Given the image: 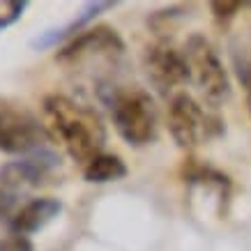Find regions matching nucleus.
<instances>
[{
  "mask_svg": "<svg viewBox=\"0 0 251 251\" xmlns=\"http://www.w3.org/2000/svg\"><path fill=\"white\" fill-rule=\"evenodd\" d=\"M244 81V88H247V104H249V111H251V69H247L244 74H240Z\"/></svg>",
  "mask_w": 251,
  "mask_h": 251,
  "instance_id": "2eb2a0df",
  "label": "nucleus"
},
{
  "mask_svg": "<svg viewBox=\"0 0 251 251\" xmlns=\"http://www.w3.org/2000/svg\"><path fill=\"white\" fill-rule=\"evenodd\" d=\"M115 131L125 143L141 148L148 145L157 134V106L152 95L138 85L108 88L104 95Z\"/></svg>",
  "mask_w": 251,
  "mask_h": 251,
  "instance_id": "f03ea898",
  "label": "nucleus"
},
{
  "mask_svg": "<svg viewBox=\"0 0 251 251\" xmlns=\"http://www.w3.org/2000/svg\"><path fill=\"white\" fill-rule=\"evenodd\" d=\"M42 113L49 136L58 141L74 161L90 164L97 154H101L106 143V127L90 106L65 95H46Z\"/></svg>",
  "mask_w": 251,
  "mask_h": 251,
  "instance_id": "f257e3e1",
  "label": "nucleus"
},
{
  "mask_svg": "<svg viewBox=\"0 0 251 251\" xmlns=\"http://www.w3.org/2000/svg\"><path fill=\"white\" fill-rule=\"evenodd\" d=\"M113 5H115V2H101V0H97V2H88V5L78 12V16L72 23L62 25V28H55V30L42 32L39 37L32 39V46H35V49H49V46H55L60 39L69 37V35H74V37H76V32H83L85 25H88L95 16H99L101 12L111 9Z\"/></svg>",
  "mask_w": 251,
  "mask_h": 251,
  "instance_id": "9d476101",
  "label": "nucleus"
},
{
  "mask_svg": "<svg viewBox=\"0 0 251 251\" xmlns=\"http://www.w3.org/2000/svg\"><path fill=\"white\" fill-rule=\"evenodd\" d=\"M145 72H148L150 83L161 95H168L171 90L191 81L189 62L184 53L175 51L168 44H154L145 51Z\"/></svg>",
  "mask_w": 251,
  "mask_h": 251,
  "instance_id": "6e6552de",
  "label": "nucleus"
},
{
  "mask_svg": "<svg viewBox=\"0 0 251 251\" xmlns=\"http://www.w3.org/2000/svg\"><path fill=\"white\" fill-rule=\"evenodd\" d=\"M127 175V166L125 161L118 157V154H108L101 152L97 154L90 164H85L83 168V177L85 182H115V180H122Z\"/></svg>",
  "mask_w": 251,
  "mask_h": 251,
  "instance_id": "9b49d317",
  "label": "nucleus"
},
{
  "mask_svg": "<svg viewBox=\"0 0 251 251\" xmlns=\"http://www.w3.org/2000/svg\"><path fill=\"white\" fill-rule=\"evenodd\" d=\"M51 141L44 122L25 106L0 101V152L7 154H30L37 152Z\"/></svg>",
  "mask_w": 251,
  "mask_h": 251,
  "instance_id": "20e7f679",
  "label": "nucleus"
},
{
  "mask_svg": "<svg viewBox=\"0 0 251 251\" xmlns=\"http://www.w3.org/2000/svg\"><path fill=\"white\" fill-rule=\"evenodd\" d=\"M28 7V0H2L0 2V30L14 25Z\"/></svg>",
  "mask_w": 251,
  "mask_h": 251,
  "instance_id": "f8f14e48",
  "label": "nucleus"
},
{
  "mask_svg": "<svg viewBox=\"0 0 251 251\" xmlns=\"http://www.w3.org/2000/svg\"><path fill=\"white\" fill-rule=\"evenodd\" d=\"M240 7H242V2H235V0H217V2H212L210 5V9H212V14H214V19L219 23H230L233 19H235V14L240 12Z\"/></svg>",
  "mask_w": 251,
  "mask_h": 251,
  "instance_id": "ddd939ff",
  "label": "nucleus"
},
{
  "mask_svg": "<svg viewBox=\"0 0 251 251\" xmlns=\"http://www.w3.org/2000/svg\"><path fill=\"white\" fill-rule=\"evenodd\" d=\"M122 51H125V42H122L120 32L106 23H99L95 28H85L76 37L69 39L55 53V60L60 65H76L92 55H120Z\"/></svg>",
  "mask_w": 251,
  "mask_h": 251,
  "instance_id": "39448f33",
  "label": "nucleus"
},
{
  "mask_svg": "<svg viewBox=\"0 0 251 251\" xmlns=\"http://www.w3.org/2000/svg\"><path fill=\"white\" fill-rule=\"evenodd\" d=\"M60 166V157L42 148L37 152H30L16 161H9L5 166H0V187L9 191H19L25 187H39L44 184L51 173Z\"/></svg>",
  "mask_w": 251,
  "mask_h": 251,
  "instance_id": "0eeeda50",
  "label": "nucleus"
},
{
  "mask_svg": "<svg viewBox=\"0 0 251 251\" xmlns=\"http://www.w3.org/2000/svg\"><path fill=\"white\" fill-rule=\"evenodd\" d=\"M184 58L189 62L191 81L198 85L203 99L210 106H221L230 97V78L214 46L203 35H191L184 46Z\"/></svg>",
  "mask_w": 251,
  "mask_h": 251,
  "instance_id": "7ed1b4c3",
  "label": "nucleus"
},
{
  "mask_svg": "<svg viewBox=\"0 0 251 251\" xmlns=\"http://www.w3.org/2000/svg\"><path fill=\"white\" fill-rule=\"evenodd\" d=\"M0 251H35L32 242L23 235H9L5 240H0Z\"/></svg>",
  "mask_w": 251,
  "mask_h": 251,
  "instance_id": "4468645a",
  "label": "nucleus"
},
{
  "mask_svg": "<svg viewBox=\"0 0 251 251\" xmlns=\"http://www.w3.org/2000/svg\"><path fill=\"white\" fill-rule=\"evenodd\" d=\"M60 212H62V203L58 198H49V196L32 198V201H28L25 205L16 210L9 226L14 230V235L28 237L32 233L42 230L46 224H51Z\"/></svg>",
  "mask_w": 251,
  "mask_h": 251,
  "instance_id": "1a4fd4ad",
  "label": "nucleus"
},
{
  "mask_svg": "<svg viewBox=\"0 0 251 251\" xmlns=\"http://www.w3.org/2000/svg\"><path fill=\"white\" fill-rule=\"evenodd\" d=\"M168 131L182 150L196 148L207 136V118L196 99L187 92H177L168 104Z\"/></svg>",
  "mask_w": 251,
  "mask_h": 251,
  "instance_id": "423d86ee",
  "label": "nucleus"
}]
</instances>
